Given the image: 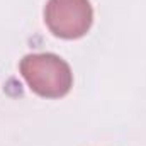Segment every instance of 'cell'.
I'll use <instances>...</instances> for the list:
<instances>
[{
  "label": "cell",
  "instance_id": "obj_1",
  "mask_svg": "<svg viewBox=\"0 0 146 146\" xmlns=\"http://www.w3.org/2000/svg\"><path fill=\"white\" fill-rule=\"evenodd\" d=\"M21 73L29 88L46 99L65 97L73 85L70 65L54 53H31L21 60Z\"/></svg>",
  "mask_w": 146,
  "mask_h": 146
},
{
  "label": "cell",
  "instance_id": "obj_2",
  "mask_svg": "<svg viewBox=\"0 0 146 146\" xmlns=\"http://www.w3.org/2000/svg\"><path fill=\"white\" fill-rule=\"evenodd\" d=\"M44 21L54 36L78 39L90 31L94 9L88 0H48Z\"/></svg>",
  "mask_w": 146,
  "mask_h": 146
}]
</instances>
